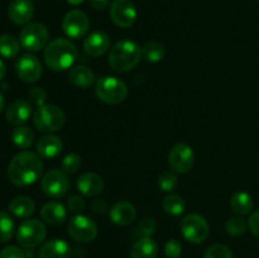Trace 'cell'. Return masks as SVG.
Masks as SVG:
<instances>
[{"mask_svg": "<svg viewBox=\"0 0 259 258\" xmlns=\"http://www.w3.org/2000/svg\"><path fill=\"white\" fill-rule=\"evenodd\" d=\"M35 204L29 196H18L9 204V211L17 218H28L34 212Z\"/></svg>", "mask_w": 259, "mask_h": 258, "instance_id": "cell-25", "label": "cell"}, {"mask_svg": "<svg viewBox=\"0 0 259 258\" xmlns=\"http://www.w3.org/2000/svg\"><path fill=\"white\" fill-rule=\"evenodd\" d=\"M143 58L142 48L133 40H120L109 53V65L118 72H128L133 70Z\"/></svg>", "mask_w": 259, "mask_h": 258, "instance_id": "cell-3", "label": "cell"}, {"mask_svg": "<svg viewBox=\"0 0 259 258\" xmlns=\"http://www.w3.org/2000/svg\"><path fill=\"white\" fill-rule=\"evenodd\" d=\"M62 141L57 136L53 134H47L39 138L37 142V152L43 158H55L62 152Z\"/></svg>", "mask_w": 259, "mask_h": 258, "instance_id": "cell-21", "label": "cell"}, {"mask_svg": "<svg viewBox=\"0 0 259 258\" xmlns=\"http://www.w3.org/2000/svg\"><path fill=\"white\" fill-rule=\"evenodd\" d=\"M40 186L47 196L61 199L66 196L70 190V180L63 169H51L43 176Z\"/></svg>", "mask_w": 259, "mask_h": 258, "instance_id": "cell-10", "label": "cell"}, {"mask_svg": "<svg viewBox=\"0 0 259 258\" xmlns=\"http://www.w3.org/2000/svg\"><path fill=\"white\" fill-rule=\"evenodd\" d=\"M247 227L248 224L242 218H232L227 223V232L228 234L233 235V237H239V235L244 234Z\"/></svg>", "mask_w": 259, "mask_h": 258, "instance_id": "cell-35", "label": "cell"}, {"mask_svg": "<svg viewBox=\"0 0 259 258\" xmlns=\"http://www.w3.org/2000/svg\"><path fill=\"white\" fill-rule=\"evenodd\" d=\"M47 229L40 220L28 219L19 225L17 230V242L23 248H35L45 240Z\"/></svg>", "mask_w": 259, "mask_h": 258, "instance_id": "cell-7", "label": "cell"}, {"mask_svg": "<svg viewBox=\"0 0 259 258\" xmlns=\"http://www.w3.org/2000/svg\"><path fill=\"white\" fill-rule=\"evenodd\" d=\"M90 20L88 15L81 10H71L62 20V29L68 38L80 39L89 32Z\"/></svg>", "mask_w": 259, "mask_h": 258, "instance_id": "cell-12", "label": "cell"}, {"mask_svg": "<svg viewBox=\"0 0 259 258\" xmlns=\"http://www.w3.org/2000/svg\"><path fill=\"white\" fill-rule=\"evenodd\" d=\"M85 207H86L85 200H83L81 196H78V195H72V196L67 200V210L70 212H72V214L75 215L81 214V212L85 210Z\"/></svg>", "mask_w": 259, "mask_h": 258, "instance_id": "cell-36", "label": "cell"}, {"mask_svg": "<svg viewBox=\"0 0 259 258\" xmlns=\"http://www.w3.org/2000/svg\"><path fill=\"white\" fill-rule=\"evenodd\" d=\"M7 174L9 181L15 186H28L42 176L43 162L34 152L23 151L13 157Z\"/></svg>", "mask_w": 259, "mask_h": 258, "instance_id": "cell-1", "label": "cell"}, {"mask_svg": "<svg viewBox=\"0 0 259 258\" xmlns=\"http://www.w3.org/2000/svg\"><path fill=\"white\" fill-rule=\"evenodd\" d=\"M71 247L63 239H51L42 245L39 258H70Z\"/></svg>", "mask_w": 259, "mask_h": 258, "instance_id": "cell-20", "label": "cell"}, {"mask_svg": "<svg viewBox=\"0 0 259 258\" xmlns=\"http://www.w3.org/2000/svg\"><path fill=\"white\" fill-rule=\"evenodd\" d=\"M177 182H179V179H177V175L175 172H163L158 179V187L162 191L171 192L172 190L176 189Z\"/></svg>", "mask_w": 259, "mask_h": 258, "instance_id": "cell-33", "label": "cell"}, {"mask_svg": "<svg viewBox=\"0 0 259 258\" xmlns=\"http://www.w3.org/2000/svg\"><path fill=\"white\" fill-rule=\"evenodd\" d=\"M34 14V7L30 0H13L9 5V18L14 24L27 25Z\"/></svg>", "mask_w": 259, "mask_h": 258, "instance_id": "cell-16", "label": "cell"}, {"mask_svg": "<svg viewBox=\"0 0 259 258\" xmlns=\"http://www.w3.org/2000/svg\"><path fill=\"white\" fill-rule=\"evenodd\" d=\"M14 222L9 214L0 211V243H5L13 237Z\"/></svg>", "mask_w": 259, "mask_h": 258, "instance_id": "cell-31", "label": "cell"}, {"mask_svg": "<svg viewBox=\"0 0 259 258\" xmlns=\"http://www.w3.org/2000/svg\"><path fill=\"white\" fill-rule=\"evenodd\" d=\"M195 154L189 144L180 142L175 144L169 151L168 163L177 174H187L194 166Z\"/></svg>", "mask_w": 259, "mask_h": 258, "instance_id": "cell-11", "label": "cell"}, {"mask_svg": "<svg viewBox=\"0 0 259 258\" xmlns=\"http://www.w3.org/2000/svg\"><path fill=\"white\" fill-rule=\"evenodd\" d=\"M20 50L19 40L10 34L0 35V56L5 58L17 57Z\"/></svg>", "mask_w": 259, "mask_h": 258, "instance_id": "cell-28", "label": "cell"}, {"mask_svg": "<svg viewBox=\"0 0 259 258\" xmlns=\"http://www.w3.org/2000/svg\"><path fill=\"white\" fill-rule=\"evenodd\" d=\"M68 78L75 86L81 89L90 88L91 85L95 83V73L89 67L82 65L75 66L68 72Z\"/></svg>", "mask_w": 259, "mask_h": 258, "instance_id": "cell-24", "label": "cell"}, {"mask_svg": "<svg viewBox=\"0 0 259 258\" xmlns=\"http://www.w3.org/2000/svg\"><path fill=\"white\" fill-rule=\"evenodd\" d=\"M138 232L142 237H151L156 232V222L152 218H144L139 223Z\"/></svg>", "mask_w": 259, "mask_h": 258, "instance_id": "cell-37", "label": "cell"}, {"mask_svg": "<svg viewBox=\"0 0 259 258\" xmlns=\"http://www.w3.org/2000/svg\"><path fill=\"white\" fill-rule=\"evenodd\" d=\"M29 99L34 105L39 106L46 105V100H47V93L43 88H33L29 91Z\"/></svg>", "mask_w": 259, "mask_h": 258, "instance_id": "cell-39", "label": "cell"}, {"mask_svg": "<svg viewBox=\"0 0 259 258\" xmlns=\"http://www.w3.org/2000/svg\"><path fill=\"white\" fill-rule=\"evenodd\" d=\"M81 163V156L78 153H70L62 159V169L66 174H75L80 169Z\"/></svg>", "mask_w": 259, "mask_h": 258, "instance_id": "cell-34", "label": "cell"}, {"mask_svg": "<svg viewBox=\"0 0 259 258\" xmlns=\"http://www.w3.org/2000/svg\"><path fill=\"white\" fill-rule=\"evenodd\" d=\"M253 197L248 192L239 191L235 192L230 199V207L238 215H247L253 209Z\"/></svg>", "mask_w": 259, "mask_h": 258, "instance_id": "cell-26", "label": "cell"}, {"mask_svg": "<svg viewBox=\"0 0 259 258\" xmlns=\"http://www.w3.org/2000/svg\"><path fill=\"white\" fill-rule=\"evenodd\" d=\"M78 56L77 47L66 38H56L46 46L45 62L51 70L65 71L72 67Z\"/></svg>", "mask_w": 259, "mask_h": 258, "instance_id": "cell-2", "label": "cell"}, {"mask_svg": "<svg viewBox=\"0 0 259 258\" xmlns=\"http://www.w3.org/2000/svg\"><path fill=\"white\" fill-rule=\"evenodd\" d=\"M110 219L118 225H129L137 218V210L133 204L128 201H119L109 211Z\"/></svg>", "mask_w": 259, "mask_h": 258, "instance_id": "cell-19", "label": "cell"}, {"mask_svg": "<svg viewBox=\"0 0 259 258\" xmlns=\"http://www.w3.org/2000/svg\"><path fill=\"white\" fill-rule=\"evenodd\" d=\"M4 108H5V99H4V96L0 94V113L4 110Z\"/></svg>", "mask_w": 259, "mask_h": 258, "instance_id": "cell-45", "label": "cell"}, {"mask_svg": "<svg viewBox=\"0 0 259 258\" xmlns=\"http://www.w3.org/2000/svg\"><path fill=\"white\" fill-rule=\"evenodd\" d=\"M77 190L88 197H95L104 190V181L99 175L86 172L77 179Z\"/></svg>", "mask_w": 259, "mask_h": 258, "instance_id": "cell-17", "label": "cell"}, {"mask_svg": "<svg viewBox=\"0 0 259 258\" xmlns=\"http://www.w3.org/2000/svg\"><path fill=\"white\" fill-rule=\"evenodd\" d=\"M258 2H259V0H258Z\"/></svg>", "mask_w": 259, "mask_h": 258, "instance_id": "cell-47", "label": "cell"}, {"mask_svg": "<svg viewBox=\"0 0 259 258\" xmlns=\"http://www.w3.org/2000/svg\"><path fill=\"white\" fill-rule=\"evenodd\" d=\"M204 258H233L232 250L225 244H212L205 250Z\"/></svg>", "mask_w": 259, "mask_h": 258, "instance_id": "cell-32", "label": "cell"}, {"mask_svg": "<svg viewBox=\"0 0 259 258\" xmlns=\"http://www.w3.org/2000/svg\"><path fill=\"white\" fill-rule=\"evenodd\" d=\"M248 228L255 237L259 238V210L252 212V215L248 219Z\"/></svg>", "mask_w": 259, "mask_h": 258, "instance_id": "cell-41", "label": "cell"}, {"mask_svg": "<svg viewBox=\"0 0 259 258\" xmlns=\"http://www.w3.org/2000/svg\"><path fill=\"white\" fill-rule=\"evenodd\" d=\"M91 209H93L94 212H98V214H103L108 210V202L105 200L96 199L91 202Z\"/></svg>", "mask_w": 259, "mask_h": 258, "instance_id": "cell-42", "label": "cell"}, {"mask_svg": "<svg viewBox=\"0 0 259 258\" xmlns=\"http://www.w3.org/2000/svg\"><path fill=\"white\" fill-rule=\"evenodd\" d=\"M65 113L57 105H43L39 106L33 114V123L35 128L40 132L60 131L65 124Z\"/></svg>", "mask_w": 259, "mask_h": 258, "instance_id": "cell-5", "label": "cell"}, {"mask_svg": "<svg viewBox=\"0 0 259 258\" xmlns=\"http://www.w3.org/2000/svg\"><path fill=\"white\" fill-rule=\"evenodd\" d=\"M98 225L86 215H75L70 219L67 225V233L73 240L81 243L93 242L98 237Z\"/></svg>", "mask_w": 259, "mask_h": 258, "instance_id": "cell-8", "label": "cell"}, {"mask_svg": "<svg viewBox=\"0 0 259 258\" xmlns=\"http://www.w3.org/2000/svg\"><path fill=\"white\" fill-rule=\"evenodd\" d=\"M181 232L187 242L200 244L209 237L210 225L202 215L189 214L182 219Z\"/></svg>", "mask_w": 259, "mask_h": 258, "instance_id": "cell-6", "label": "cell"}, {"mask_svg": "<svg viewBox=\"0 0 259 258\" xmlns=\"http://www.w3.org/2000/svg\"><path fill=\"white\" fill-rule=\"evenodd\" d=\"M0 258H27L25 252L17 245H7L0 250Z\"/></svg>", "mask_w": 259, "mask_h": 258, "instance_id": "cell-40", "label": "cell"}, {"mask_svg": "<svg viewBox=\"0 0 259 258\" xmlns=\"http://www.w3.org/2000/svg\"><path fill=\"white\" fill-rule=\"evenodd\" d=\"M40 217L47 224L60 225L67 219V209L58 201H51L43 205Z\"/></svg>", "mask_w": 259, "mask_h": 258, "instance_id": "cell-22", "label": "cell"}, {"mask_svg": "<svg viewBox=\"0 0 259 258\" xmlns=\"http://www.w3.org/2000/svg\"><path fill=\"white\" fill-rule=\"evenodd\" d=\"M110 18L118 27L129 28L136 23L137 9L131 0H113L110 4Z\"/></svg>", "mask_w": 259, "mask_h": 258, "instance_id": "cell-13", "label": "cell"}, {"mask_svg": "<svg viewBox=\"0 0 259 258\" xmlns=\"http://www.w3.org/2000/svg\"><path fill=\"white\" fill-rule=\"evenodd\" d=\"M50 33L42 23H29L20 32V45L28 51L37 52L46 47Z\"/></svg>", "mask_w": 259, "mask_h": 258, "instance_id": "cell-9", "label": "cell"}, {"mask_svg": "<svg viewBox=\"0 0 259 258\" xmlns=\"http://www.w3.org/2000/svg\"><path fill=\"white\" fill-rule=\"evenodd\" d=\"M110 0H90V5L95 10H104L109 7Z\"/></svg>", "mask_w": 259, "mask_h": 258, "instance_id": "cell-43", "label": "cell"}, {"mask_svg": "<svg viewBox=\"0 0 259 258\" xmlns=\"http://www.w3.org/2000/svg\"><path fill=\"white\" fill-rule=\"evenodd\" d=\"M5 73H7V66H5L4 61H3L2 58H0V81H2L3 78H4Z\"/></svg>", "mask_w": 259, "mask_h": 258, "instance_id": "cell-44", "label": "cell"}, {"mask_svg": "<svg viewBox=\"0 0 259 258\" xmlns=\"http://www.w3.org/2000/svg\"><path fill=\"white\" fill-rule=\"evenodd\" d=\"M110 48V38L105 32H93L83 40V51L90 57H100Z\"/></svg>", "mask_w": 259, "mask_h": 258, "instance_id": "cell-15", "label": "cell"}, {"mask_svg": "<svg viewBox=\"0 0 259 258\" xmlns=\"http://www.w3.org/2000/svg\"><path fill=\"white\" fill-rule=\"evenodd\" d=\"M182 253V245L179 240L171 239L164 245V255L167 258H179Z\"/></svg>", "mask_w": 259, "mask_h": 258, "instance_id": "cell-38", "label": "cell"}, {"mask_svg": "<svg viewBox=\"0 0 259 258\" xmlns=\"http://www.w3.org/2000/svg\"><path fill=\"white\" fill-rule=\"evenodd\" d=\"M12 139L14 144L19 148H29L34 139V133L28 126H17L12 133Z\"/></svg>", "mask_w": 259, "mask_h": 258, "instance_id": "cell-30", "label": "cell"}, {"mask_svg": "<svg viewBox=\"0 0 259 258\" xmlns=\"http://www.w3.org/2000/svg\"><path fill=\"white\" fill-rule=\"evenodd\" d=\"M163 209L167 214L174 215V217H179L186 209V204H185V200L182 199L180 195L177 194H169L167 195L163 199Z\"/></svg>", "mask_w": 259, "mask_h": 258, "instance_id": "cell-29", "label": "cell"}, {"mask_svg": "<svg viewBox=\"0 0 259 258\" xmlns=\"http://www.w3.org/2000/svg\"><path fill=\"white\" fill-rule=\"evenodd\" d=\"M67 2L70 3V4H72V5H78V4H81L83 0H67Z\"/></svg>", "mask_w": 259, "mask_h": 258, "instance_id": "cell-46", "label": "cell"}, {"mask_svg": "<svg viewBox=\"0 0 259 258\" xmlns=\"http://www.w3.org/2000/svg\"><path fill=\"white\" fill-rule=\"evenodd\" d=\"M15 72L18 77L27 83L37 82L42 76L40 61L33 55H24L15 63Z\"/></svg>", "mask_w": 259, "mask_h": 258, "instance_id": "cell-14", "label": "cell"}, {"mask_svg": "<svg viewBox=\"0 0 259 258\" xmlns=\"http://www.w3.org/2000/svg\"><path fill=\"white\" fill-rule=\"evenodd\" d=\"M158 245L151 237H142L131 249V258H157Z\"/></svg>", "mask_w": 259, "mask_h": 258, "instance_id": "cell-23", "label": "cell"}, {"mask_svg": "<svg viewBox=\"0 0 259 258\" xmlns=\"http://www.w3.org/2000/svg\"><path fill=\"white\" fill-rule=\"evenodd\" d=\"M32 115V105L25 100H15L8 106L7 113V120L13 125H22L24 124L28 119Z\"/></svg>", "mask_w": 259, "mask_h": 258, "instance_id": "cell-18", "label": "cell"}, {"mask_svg": "<svg viewBox=\"0 0 259 258\" xmlns=\"http://www.w3.org/2000/svg\"><path fill=\"white\" fill-rule=\"evenodd\" d=\"M95 94L99 100L110 105H118L125 100L128 88L120 78L114 76H104L96 80Z\"/></svg>", "mask_w": 259, "mask_h": 258, "instance_id": "cell-4", "label": "cell"}, {"mask_svg": "<svg viewBox=\"0 0 259 258\" xmlns=\"http://www.w3.org/2000/svg\"><path fill=\"white\" fill-rule=\"evenodd\" d=\"M164 47L162 43L156 42V40H151V42H147L146 45L142 47V56L146 61L152 63L159 62V61L163 60L164 57Z\"/></svg>", "mask_w": 259, "mask_h": 258, "instance_id": "cell-27", "label": "cell"}]
</instances>
